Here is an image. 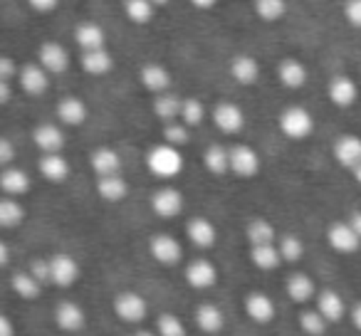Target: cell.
Masks as SVG:
<instances>
[{"instance_id":"obj_52","label":"cell","mask_w":361,"mask_h":336,"mask_svg":"<svg viewBox=\"0 0 361 336\" xmlns=\"http://www.w3.org/2000/svg\"><path fill=\"white\" fill-rule=\"evenodd\" d=\"M351 324L361 331V301L359 304H354V309H351Z\"/></svg>"},{"instance_id":"obj_12","label":"cell","mask_w":361,"mask_h":336,"mask_svg":"<svg viewBox=\"0 0 361 336\" xmlns=\"http://www.w3.org/2000/svg\"><path fill=\"white\" fill-rule=\"evenodd\" d=\"M186 280H188V285L196 287V290H208V287L216 285L218 270L211 260H193L186 270Z\"/></svg>"},{"instance_id":"obj_3","label":"cell","mask_w":361,"mask_h":336,"mask_svg":"<svg viewBox=\"0 0 361 336\" xmlns=\"http://www.w3.org/2000/svg\"><path fill=\"white\" fill-rule=\"evenodd\" d=\"M114 311L119 319L134 324V321L144 319L146 311H149V304H146L144 297L136 294V292H121V294H116V299H114Z\"/></svg>"},{"instance_id":"obj_37","label":"cell","mask_w":361,"mask_h":336,"mask_svg":"<svg viewBox=\"0 0 361 336\" xmlns=\"http://www.w3.org/2000/svg\"><path fill=\"white\" fill-rule=\"evenodd\" d=\"M40 287H42V282L37 280L32 272H18V275L13 277V290H16V294H20L23 299H35Z\"/></svg>"},{"instance_id":"obj_26","label":"cell","mask_w":361,"mask_h":336,"mask_svg":"<svg viewBox=\"0 0 361 336\" xmlns=\"http://www.w3.org/2000/svg\"><path fill=\"white\" fill-rule=\"evenodd\" d=\"M188 237H191L193 245L211 247L213 242H216L218 232H216V225H213L208 218H196V220L188 223Z\"/></svg>"},{"instance_id":"obj_9","label":"cell","mask_w":361,"mask_h":336,"mask_svg":"<svg viewBox=\"0 0 361 336\" xmlns=\"http://www.w3.org/2000/svg\"><path fill=\"white\" fill-rule=\"evenodd\" d=\"M334 158L339 161L344 168H354L361 161V139L354 134H344L334 141Z\"/></svg>"},{"instance_id":"obj_18","label":"cell","mask_w":361,"mask_h":336,"mask_svg":"<svg viewBox=\"0 0 361 336\" xmlns=\"http://www.w3.org/2000/svg\"><path fill=\"white\" fill-rule=\"evenodd\" d=\"M32 139H35L37 149H42L45 154H57L65 146V134L55 124H40L32 131Z\"/></svg>"},{"instance_id":"obj_42","label":"cell","mask_w":361,"mask_h":336,"mask_svg":"<svg viewBox=\"0 0 361 336\" xmlns=\"http://www.w3.org/2000/svg\"><path fill=\"white\" fill-rule=\"evenodd\" d=\"M206 116V109L198 99H183V106H180V121H186L188 126H198Z\"/></svg>"},{"instance_id":"obj_54","label":"cell","mask_w":361,"mask_h":336,"mask_svg":"<svg viewBox=\"0 0 361 336\" xmlns=\"http://www.w3.org/2000/svg\"><path fill=\"white\" fill-rule=\"evenodd\" d=\"M191 3H193L196 8H201V11H211V8L216 6L218 0H191Z\"/></svg>"},{"instance_id":"obj_6","label":"cell","mask_w":361,"mask_h":336,"mask_svg":"<svg viewBox=\"0 0 361 336\" xmlns=\"http://www.w3.org/2000/svg\"><path fill=\"white\" fill-rule=\"evenodd\" d=\"M213 121L223 134H235L245 126V114L238 104L233 101H221V104L213 109Z\"/></svg>"},{"instance_id":"obj_30","label":"cell","mask_w":361,"mask_h":336,"mask_svg":"<svg viewBox=\"0 0 361 336\" xmlns=\"http://www.w3.org/2000/svg\"><path fill=\"white\" fill-rule=\"evenodd\" d=\"M287 294H290L292 301H297V304H305V301H310L312 297H314V282L307 275H302V272H297V275H292L290 280H287Z\"/></svg>"},{"instance_id":"obj_7","label":"cell","mask_w":361,"mask_h":336,"mask_svg":"<svg viewBox=\"0 0 361 336\" xmlns=\"http://www.w3.org/2000/svg\"><path fill=\"white\" fill-rule=\"evenodd\" d=\"M151 208L159 218H173L183 211V196L176 188H161L151 196Z\"/></svg>"},{"instance_id":"obj_35","label":"cell","mask_w":361,"mask_h":336,"mask_svg":"<svg viewBox=\"0 0 361 336\" xmlns=\"http://www.w3.org/2000/svg\"><path fill=\"white\" fill-rule=\"evenodd\" d=\"M154 3L151 0H124V13L131 23L136 25H146L154 18Z\"/></svg>"},{"instance_id":"obj_36","label":"cell","mask_w":361,"mask_h":336,"mask_svg":"<svg viewBox=\"0 0 361 336\" xmlns=\"http://www.w3.org/2000/svg\"><path fill=\"white\" fill-rule=\"evenodd\" d=\"M180 106H183V101H180L178 97L164 94V92H161L154 101V114L164 121H173L176 116H180Z\"/></svg>"},{"instance_id":"obj_22","label":"cell","mask_w":361,"mask_h":336,"mask_svg":"<svg viewBox=\"0 0 361 336\" xmlns=\"http://www.w3.org/2000/svg\"><path fill=\"white\" fill-rule=\"evenodd\" d=\"M231 75L240 85H252L260 77V65L252 55H238L231 60Z\"/></svg>"},{"instance_id":"obj_2","label":"cell","mask_w":361,"mask_h":336,"mask_svg":"<svg viewBox=\"0 0 361 336\" xmlns=\"http://www.w3.org/2000/svg\"><path fill=\"white\" fill-rule=\"evenodd\" d=\"M280 129L285 136L300 141L312 134L314 119H312V114L305 109V106H287V109L280 114Z\"/></svg>"},{"instance_id":"obj_17","label":"cell","mask_w":361,"mask_h":336,"mask_svg":"<svg viewBox=\"0 0 361 336\" xmlns=\"http://www.w3.org/2000/svg\"><path fill=\"white\" fill-rule=\"evenodd\" d=\"M57 116L67 126H82L87 121V104L80 97H62L57 104Z\"/></svg>"},{"instance_id":"obj_50","label":"cell","mask_w":361,"mask_h":336,"mask_svg":"<svg viewBox=\"0 0 361 336\" xmlns=\"http://www.w3.org/2000/svg\"><path fill=\"white\" fill-rule=\"evenodd\" d=\"M16 334V329H13V321L8 314L0 316V336H13Z\"/></svg>"},{"instance_id":"obj_11","label":"cell","mask_w":361,"mask_h":336,"mask_svg":"<svg viewBox=\"0 0 361 336\" xmlns=\"http://www.w3.org/2000/svg\"><path fill=\"white\" fill-rule=\"evenodd\" d=\"M151 255H154L156 262H161V265H176V262L180 260V245L176 237L171 235H154L151 237Z\"/></svg>"},{"instance_id":"obj_55","label":"cell","mask_w":361,"mask_h":336,"mask_svg":"<svg viewBox=\"0 0 361 336\" xmlns=\"http://www.w3.org/2000/svg\"><path fill=\"white\" fill-rule=\"evenodd\" d=\"M8 260H11V257H8V245H6V242H0V262H3V265H8Z\"/></svg>"},{"instance_id":"obj_14","label":"cell","mask_w":361,"mask_h":336,"mask_svg":"<svg viewBox=\"0 0 361 336\" xmlns=\"http://www.w3.org/2000/svg\"><path fill=\"white\" fill-rule=\"evenodd\" d=\"M139 80L149 92H159L161 94V92H166L171 87V72L159 62H146L139 72Z\"/></svg>"},{"instance_id":"obj_34","label":"cell","mask_w":361,"mask_h":336,"mask_svg":"<svg viewBox=\"0 0 361 336\" xmlns=\"http://www.w3.org/2000/svg\"><path fill=\"white\" fill-rule=\"evenodd\" d=\"M247 240L250 245H267V242H275V228L265 218H255V220L247 223Z\"/></svg>"},{"instance_id":"obj_27","label":"cell","mask_w":361,"mask_h":336,"mask_svg":"<svg viewBox=\"0 0 361 336\" xmlns=\"http://www.w3.org/2000/svg\"><path fill=\"white\" fill-rule=\"evenodd\" d=\"M82 67H85V72H90V75H106V72L114 67V60H111V55L104 47H99V50H85V55H82Z\"/></svg>"},{"instance_id":"obj_4","label":"cell","mask_w":361,"mask_h":336,"mask_svg":"<svg viewBox=\"0 0 361 336\" xmlns=\"http://www.w3.org/2000/svg\"><path fill=\"white\" fill-rule=\"evenodd\" d=\"M326 240H329L331 250L336 252H356L361 245V237L356 235V230L351 228V223H331L329 225V232H326Z\"/></svg>"},{"instance_id":"obj_21","label":"cell","mask_w":361,"mask_h":336,"mask_svg":"<svg viewBox=\"0 0 361 336\" xmlns=\"http://www.w3.org/2000/svg\"><path fill=\"white\" fill-rule=\"evenodd\" d=\"M92 168H94L97 176H111V173H119L121 168V156L116 154L109 146H102L92 154Z\"/></svg>"},{"instance_id":"obj_15","label":"cell","mask_w":361,"mask_h":336,"mask_svg":"<svg viewBox=\"0 0 361 336\" xmlns=\"http://www.w3.org/2000/svg\"><path fill=\"white\" fill-rule=\"evenodd\" d=\"M356 94H359V89H356V82L351 80V77L336 75L334 80L329 82V99L334 101L336 106H341V109L354 104Z\"/></svg>"},{"instance_id":"obj_25","label":"cell","mask_w":361,"mask_h":336,"mask_svg":"<svg viewBox=\"0 0 361 336\" xmlns=\"http://www.w3.org/2000/svg\"><path fill=\"white\" fill-rule=\"evenodd\" d=\"M97 191H99V196L104 198V201L116 203V201H124L126 193H129V186H126V181L119 173H111V176H99Z\"/></svg>"},{"instance_id":"obj_46","label":"cell","mask_w":361,"mask_h":336,"mask_svg":"<svg viewBox=\"0 0 361 336\" xmlns=\"http://www.w3.org/2000/svg\"><path fill=\"white\" fill-rule=\"evenodd\" d=\"M30 272L37 277L40 282H52V270H50V260H35L30 265Z\"/></svg>"},{"instance_id":"obj_31","label":"cell","mask_w":361,"mask_h":336,"mask_svg":"<svg viewBox=\"0 0 361 336\" xmlns=\"http://www.w3.org/2000/svg\"><path fill=\"white\" fill-rule=\"evenodd\" d=\"M203 161H206V168L211 173H216V176H223V173L231 171V151L223 149L221 144H213L208 146L206 156H203Z\"/></svg>"},{"instance_id":"obj_49","label":"cell","mask_w":361,"mask_h":336,"mask_svg":"<svg viewBox=\"0 0 361 336\" xmlns=\"http://www.w3.org/2000/svg\"><path fill=\"white\" fill-rule=\"evenodd\" d=\"M27 3H30V8H32V11H37V13H52L60 0H27Z\"/></svg>"},{"instance_id":"obj_29","label":"cell","mask_w":361,"mask_h":336,"mask_svg":"<svg viewBox=\"0 0 361 336\" xmlns=\"http://www.w3.org/2000/svg\"><path fill=\"white\" fill-rule=\"evenodd\" d=\"M196 324L201 326L206 334H216L223 329L226 319H223V311L216 304H201L196 309Z\"/></svg>"},{"instance_id":"obj_19","label":"cell","mask_w":361,"mask_h":336,"mask_svg":"<svg viewBox=\"0 0 361 336\" xmlns=\"http://www.w3.org/2000/svg\"><path fill=\"white\" fill-rule=\"evenodd\" d=\"M18 80H20V87L27 92V94H40V92L47 89V70L42 65H25L18 72Z\"/></svg>"},{"instance_id":"obj_32","label":"cell","mask_w":361,"mask_h":336,"mask_svg":"<svg viewBox=\"0 0 361 336\" xmlns=\"http://www.w3.org/2000/svg\"><path fill=\"white\" fill-rule=\"evenodd\" d=\"M317 309H319L329 321H339L341 316H344V299H341L336 292L324 290V292H319V297H317Z\"/></svg>"},{"instance_id":"obj_13","label":"cell","mask_w":361,"mask_h":336,"mask_svg":"<svg viewBox=\"0 0 361 336\" xmlns=\"http://www.w3.org/2000/svg\"><path fill=\"white\" fill-rule=\"evenodd\" d=\"M277 77H280V82L287 87V89H300V87L307 85V67L302 65L300 60H295V57H285V60L277 65Z\"/></svg>"},{"instance_id":"obj_10","label":"cell","mask_w":361,"mask_h":336,"mask_svg":"<svg viewBox=\"0 0 361 336\" xmlns=\"http://www.w3.org/2000/svg\"><path fill=\"white\" fill-rule=\"evenodd\" d=\"M50 270H52V282L57 287H70L77 282L80 277V265L75 262V257L70 255H55L50 260Z\"/></svg>"},{"instance_id":"obj_38","label":"cell","mask_w":361,"mask_h":336,"mask_svg":"<svg viewBox=\"0 0 361 336\" xmlns=\"http://www.w3.org/2000/svg\"><path fill=\"white\" fill-rule=\"evenodd\" d=\"M25 218V208L20 206L18 201L13 198H6V201H0V225L3 228H16L23 223Z\"/></svg>"},{"instance_id":"obj_28","label":"cell","mask_w":361,"mask_h":336,"mask_svg":"<svg viewBox=\"0 0 361 336\" xmlns=\"http://www.w3.org/2000/svg\"><path fill=\"white\" fill-rule=\"evenodd\" d=\"M0 186H3V191L8 196H23L30 188V178L20 168H6V171L0 173Z\"/></svg>"},{"instance_id":"obj_8","label":"cell","mask_w":361,"mask_h":336,"mask_svg":"<svg viewBox=\"0 0 361 336\" xmlns=\"http://www.w3.org/2000/svg\"><path fill=\"white\" fill-rule=\"evenodd\" d=\"M37 60H40V65L45 67L47 72L60 75V72H65L67 67H70V52L62 45H57V42H45V45H40V50H37Z\"/></svg>"},{"instance_id":"obj_53","label":"cell","mask_w":361,"mask_h":336,"mask_svg":"<svg viewBox=\"0 0 361 336\" xmlns=\"http://www.w3.org/2000/svg\"><path fill=\"white\" fill-rule=\"evenodd\" d=\"M349 223H351V228H354V230H356V235L361 237V211H356L354 216L349 218Z\"/></svg>"},{"instance_id":"obj_48","label":"cell","mask_w":361,"mask_h":336,"mask_svg":"<svg viewBox=\"0 0 361 336\" xmlns=\"http://www.w3.org/2000/svg\"><path fill=\"white\" fill-rule=\"evenodd\" d=\"M13 156H16V149H13L11 139H0V163H11Z\"/></svg>"},{"instance_id":"obj_56","label":"cell","mask_w":361,"mask_h":336,"mask_svg":"<svg viewBox=\"0 0 361 336\" xmlns=\"http://www.w3.org/2000/svg\"><path fill=\"white\" fill-rule=\"evenodd\" d=\"M351 173H354V178H356V181L361 183V161H359V163L354 166V168H351Z\"/></svg>"},{"instance_id":"obj_20","label":"cell","mask_w":361,"mask_h":336,"mask_svg":"<svg viewBox=\"0 0 361 336\" xmlns=\"http://www.w3.org/2000/svg\"><path fill=\"white\" fill-rule=\"evenodd\" d=\"M55 321L60 329L65 331H77L85 326V309L75 301H62L55 309Z\"/></svg>"},{"instance_id":"obj_51","label":"cell","mask_w":361,"mask_h":336,"mask_svg":"<svg viewBox=\"0 0 361 336\" xmlns=\"http://www.w3.org/2000/svg\"><path fill=\"white\" fill-rule=\"evenodd\" d=\"M11 82H6V80H0V104H8L11 101Z\"/></svg>"},{"instance_id":"obj_41","label":"cell","mask_w":361,"mask_h":336,"mask_svg":"<svg viewBox=\"0 0 361 336\" xmlns=\"http://www.w3.org/2000/svg\"><path fill=\"white\" fill-rule=\"evenodd\" d=\"M164 139H166V144H171V146H183V144H188V139H191V134H188V124L186 121H169L166 124V129H164Z\"/></svg>"},{"instance_id":"obj_40","label":"cell","mask_w":361,"mask_h":336,"mask_svg":"<svg viewBox=\"0 0 361 336\" xmlns=\"http://www.w3.org/2000/svg\"><path fill=\"white\" fill-rule=\"evenodd\" d=\"M300 324H302V329H305L307 334H312V336H324L329 319H326V316L322 314L319 309H317V311H302Z\"/></svg>"},{"instance_id":"obj_45","label":"cell","mask_w":361,"mask_h":336,"mask_svg":"<svg viewBox=\"0 0 361 336\" xmlns=\"http://www.w3.org/2000/svg\"><path fill=\"white\" fill-rule=\"evenodd\" d=\"M344 18L349 25L361 27V0H346L344 3Z\"/></svg>"},{"instance_id":"obj_5","label":"cell","mask_w":361,"mask_h":336,"mask_svg":"<svg viewBox=\"0 0 361 336\" xmlns=\"http://www.w3.org/2000/svg\"><path fill=\"white\" fill-rule=\"evenodd\" d=\"M231 171L240 178H250L260 171V158L250 146L238 144L231 149Z\"/></svg>"},{"instance_id":"obj_44","label":"cell","mask_w":361,"mask_h":336,"mask_svg":"<svg viewBox=\"0 0 361 336\" xmlns=\"http://www.w3.org/2000/svg\"><path fill=\"white\" fill-rule=\"evenodd\" d=\"M156 329H159V336H186L180 319L173 314H161L159 321H156Z\"/></svg>"},{"instance_id":"obj_47","label":"cell","mask_w":361,"mask_h":336,"mask_svg":"<svg viewBox=\"0 0 361 336\" xmlns=\"http://www.w3.org/2000/svg\"><path fill=\"white\" fill-rule=\"evenodd\" d=\"M18 67H16V62H13V57H0V80H6V82H11L13 77H18Z\"/></svg>"},{"instance_id":"obj_57","label":"cell","mask_w":361,"mask_h":336,"mask_svg":"<svg viewBox=\"0 0 361 336\" xmlns=\"http://www.w3.org/2000/svg\"><path fill=\"white\" fill-rule=\"evenodd\" d=\"M151 3H154V6H166L169 0H151Z\"/></svg>"},{"instance_id":"obj_16","label":"cell","mask_w":361,"mask_h":336,"mask_svg":"<svg viewBox=\"0 0 361 336\" xmlns=\"http://www.w3.org/2000/svg\"><path fill=\"white\" fill-rule=\"evenodd\" d=\"M245 311L257 324H270L272 316H275V304H272L270 297L262 294V292H252L245 299Z\"/></svg>"},{"instance_id":"obj_39","label":"cell","mask_w":361,"mask_h":336,"mask_svg":"<svg viewBox=\"0 0 361 336\" xmlns=\"http://www.w3.org/2000/svg\"><path fill=\"white\" fill-rule=\"evenodd\" d=\"M255 13L265 23H275L287 13V3L285 0H255Z\"/></svg>"},{"instance_id":"obj_1","label":"cell","mask_w":361,"mask_h":336,"mask_svg":"<svg viewBox=\"0 0 361 336\" xmlns=\"http://www.w3.org/2000/svg\"><path fill=\"white\" fill-rule=\"evenodd\" d=\"M149 171L159 178H173L176 173H180L183 168V156L178 154V146H171V144H161L156 149L149 151Z\"/></svg>"},{"instance_id":"obj_24","label":"cell","mask_w":361,"mask_h":336,"mask_svg":"<svg viewBox=\"0 0 361 336\" xmlns=\"http://www.w3.org/2000/svg\"><path fill=\"white\" fill-rule=\"evenodd\" d=\"M75 40L82 50H99V47H104L106 35L97 23H80L75 30Z\"/></svg>"},{"instance_id":"obj_43","label":"cell","mask_w":361,"mask_h":336,"mask_svg":"<svg viewBox=\"0 0 361 336\" xmlns=\"http://www.w3.org/2000/svg\"><path fill=\"white\" fill-rule=\"evenodd\" d=\"M280 255H282V260H287V262H297L302 255H305V245H302L300 237L285 235L280 240Z\"/></svg>"},{"instance_id":"obj_23","label":"cell","mask_w":361,"mask_h":336,"mask_svg":"<svg viewBox=\"0 0 361 336\" xmlns=\"http://www.w3.org/2000/svg\"><path fill=\"white\" fill-rule=\"evenodd\" d=\"M40 173L50 183H62L70 176V163L60 154H45L40 158Z\"/></svg>"},{"instance_id":"obj_58","label":"cell","mask_w":361,"mask_h":336,"mask_svg":"<svg viewBox=\"0 0 361 336\" xmlns=\"http://www.w3.org/2000/svg\"><path fill=\"white\" fill-rule=\"evenodd\" d=\"M136 336H156V334H151V331H139Z\"/></svg>"},{"instance_id":"obj_33","label":"cell","mask_w":361,"mask_h":336,"mask_svg":"<svg viewBox=\"0 0 361 336\" xmlns=\"http://www.w3.org/2000/svg\"><path fill=\"white\" fill-rule=\"evenodd\" d=\"M250 257H252V265L260 267V270H275L282 260L280 247H275L272 242H267V245H252Z\"/></svg>"}]
</instances>
